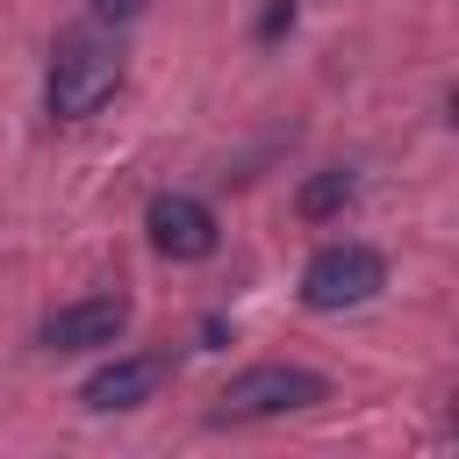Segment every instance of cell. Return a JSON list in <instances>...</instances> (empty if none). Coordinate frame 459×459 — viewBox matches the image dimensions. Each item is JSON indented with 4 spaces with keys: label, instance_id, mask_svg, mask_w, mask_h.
Returning a JSON list of instances; mask_svg holds the SVG:
<instances>
[{
    "label": "cell",
    "instance_id": "cell-7",
    "mask_svg": "<svg viewBox=\"0 0 459 459\" xmlns=\"http://www.w3.org/2000/svg\"><path fill=\"white\" fill-rule=\"evenodd\" d=\"M351 194H359L351 172H316V179L301 186V215H308V222H330L337 208H351Z\"/></svg>",
    "mask_w": 459,
    "mask_h": 459
},
{
    "label": "cell",
    "instance_id": "cell-2",
    "mask_svg": "<svg viewBox=\"0 0 459 459\" xmlns=\"http://www.w3.org/2000/svg\"><path fill=\"white\" fill-rule=\"evenodd\" d=\"M330 402V380L308 366H251L215 394V423H258V416H294Z\"/></svg>",
    "mask_w": 459,
    "mask_h": 459
},
{
    "label": "cell",
    "instance_id": "cell-3",
    "mask_svg": "<svg viewBox=\"0 0 459 459\" xmlns=\"http://www.w3.org/2000/svg\"><path fill=\"white\" fill-rule=\"evenodd\" d=\"M387 287V258L373 244H323L301 265V301L308 308H359Z\"/></svg>",
    "mask_w": 459,
    "mask_h": 459
},
{
    "label": "cell",
    "instance_id": "cell-4",
    "mask_svg": "<svg viewBox=\"0 0 459 459\" xmlns=\"http://www.w3.org/2000/svg\"><path fill=\"white\" fill-rule=\"evenodd\" d=\"M143 230H151V244H158V258H172V265H201V258H215V208L208 201H194V194H158L151 208H143Z\"/></svg>",
    "mask_w": 459,
    "mask_h": 459
},
{
    "label": "cell",
    "instance_id": "cell-5",
    "mask_svg": "<svg viewBox=\"0 0 459 459\" xmlns=\"http://www.w3.org/2000/svg\"><path fill=\"white\" fill-rule=\"evenodd\" d=\"M122 330H129V294H86V301H65L57 316H43L36 344L43 351H108Z\"/></svg>",
    "mask_w": 459,
    "mask_h": 459
},
{
    "label": "cell",
    "instance_id": "cell-8",
    "mask_svg": "<svg viewBox=\"0 0 459 459\" xmlns=\"http://www.w3.org/2000/svg\"><path fill=\"white\" fill-rule=\"evenodd\" d=\"M151 0H93V14H108V22H136Z\"/></svg>",
    "mask_w": 459,
    "mask_h": 459
},
{
    "label": "cell",
    "instance_id": "cell-1",
    "mask_svg": "<svg viewBox=\"0 0 459 459\" xmlns=\"http://www.w3.org/2000/svg\"><path fill=\"white\" fill-rule=\"evenodd\" d=\"M115 86H122V50H115L108 36L79 29V36H65L57 57H50L43 108H50L57 122H86V115H100V108L115 100Z\"/></svg>",
    "mask_w": 459,
    "mask_h": 459
},
{
    "label": "cell",
    "instance_id": "cell-6",
    "mask_svg": "<svg viewBox=\"0 0 459 459\" xmlns=\"http://www.w3.org/2000/svg\"><path fill=\"white\" fill-rule=\"evenodd\" d=\"M165 373H172V359L165 351H136V359H115V366H100L86 387H79V402L86 409H143L158 387H165Z\"/></svg>",
    "mask_w": 459,
    "mask_h": 459
}]
</instances>
